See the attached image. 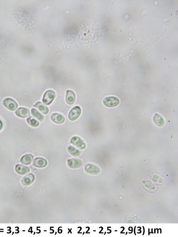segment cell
<instances>
[{
	"mask_svg": "<svg viewBox=\"0 0 178 237\" xmlns=\"http://www.w3.org/2000/svg\"><path fill=\"white\" fill-rule=\"evenodd\" d=\"M56 97V93L54 91L49 90L46 92L43 98V102L46 105H50Z\"/></svg>",
	"mask_w": 178,
	"mask_h": 237,
	"instance_id": "6da1fadb",
	"label": "cell"
},
{
	"mask_svg": "<svg viewBox=\"0 0 178 237\" xmlns=\"http://www.w3.org/2000/svg\"><path fill=\"white\" fill-rule=\"evenodd\" d=\"M120 101L117 97H108L104 98L103 103L105 106L108 107H114L119 104Z\"/></svg>",
	"mask_w": 178,
	"mask_h": 237,
	"instance_id": "7a4b0ae2",
	"label": "cell"
},
{
	"mask_svg": "<svg viewBox=\"0 0 178 237\" xmlns=\"http://www.w3.org/2000/svg\"><path fill=\"white\" fill-rule=\"evenodd\" d=\"M71 143L72 145L77 147L80 149L83 150L86 148V145L84 141L80 137L74 136L71 139Z\"/></svg>",
	"mask_w": 178,
	"mask_h": 237,
	"instance_id": "3957f363",
	"label": "cell"
},
{
	"mask_svg": "<svg viewBox=\"0 0 178 237\" xmlns=\"http://www.w3.org/2000/svg\"><path fill=\"white\" fill-rule=\"evenodd\" d=\"M3 104L6 108L11 111H14L18 107V104L13 99L5 98L3 101Z\"/></svg>",
	"mask_w": 178,
	"mask_h": 237,
	"instance_id": "277c9868",
	"label": "cell"
},
{
	"mask_svg": "<svg viewBox=\"0 0 178 237\" xmlns=\"http://www.w3.org/2000/svg\"><path fill=\"white\" fill-rule=\"evenodd\" d=\"M81 113V110L80 107L75 106L72 108L68 114V117L71 121H74L79 117Z\"/></svg>",
	"mask_w": 178,
	"mask_h": 237,
	"instance_id": "5b68a950",
	"label": "cell"
},
{
	"mask_svg": "<svg viewBox=\"0 0 178 237\" xmlns=\"http://www.w3.org/2000/svg\"><path fill=\"white\" fill-rule=\"evenodd\" d=\"M85 171L91 175H96L100 173V169L98 166L91 164H88L85 166Z\"/></svg>",
	"mask_w": 178,
	"mask_h": 237,
	"instance_id": "8992f818",
	"label": "cell"
},
{
	"mask_svg": "<svg viewBox=\"0 0 178 237\" xmlns=\"http://www.w3.org/2000/svg\"><path fill=\"white\" fill-rule=\"evenodd\" d=\"M83 165L82 160L78 158H71L68 161V167L71 169H77L81 167Z\"/></svg>",
	"mask_w": 178,
	"mask_h": 237,
	"instance_id": "52a82bcc",
	"label": "cell"
},
{
	"mask_svg": "<svg viewBox=\"0 0 178 237\" xmlns=\"http://www.w3.org/2000/svg\"><path fill=\"white\" fill-rule=\"evenodd\" d=\"M35 176L32 173L25 176L22 180V183L24 186H28L32 184L35 180Z\"/></svg>",
	"mask_w": 178,
	"mask_h": 237,
	"instance_id": "ba28073f",
	"label": "cell"
},
{
	"mask_svg": "<svg viewBox=\"0 0 178 237\" xmlns=\"http://www.w3.org/2000/svg\"><path fill=\"white\" fill-rule=\"evenodd\" d=\"M47 162L45 158H36L34 160L32 165L37 168H44L47 166Z\"/></svg>",
	"mask_w": 178,
	"mask_h": 237,
	"instance_id": "9c48e42d",
	"label": "cell"
},
{
	"mask_svg": "<svg viewBox=\"0 0 178 237\" xmlns=\"http://www.w3.org/2000/svg\"><path fill=\"white\" fill-rule=\"evenodd\" d=\"M17 116L20 118H26L30 116V110L29 109L24 107H20L15 112Z\"/></svg>",
	"mask_w": 178,
	"mask_h": 237,
	"instance_id": "30bf717a",
	"label": "cell"
},
{
	"mask_svg": "<svg viewBox=\"0 0 178 237\" xmlns=\"http://www.w3.org/2000/svg\"><path fill=\"white\" fill-rule=\"evenodd\" d=\"M51 118L54 123L58 124H61L65 121L64 116L62 114L57 113H53L51 116Z\"/></svg>",
	"mask_w": 178,
	"mask_h": 237,
	"instance_id": "8fae6325",
	"label": "cell"
},
{
	"mask_svg": "<svg viewBox=\"0 0 178 237\" xmlns=\"http://www.w3.org/2000/svg\"><path fill=\"white\" fill-rule=\"evenodd\" d=\"M15 170L17 173L21 175H26L30 171V169L28 166L20 164H18L15 166Z\"/></svg>",
	"mask_w": 178,
	"mask_h": 237,
	"instance_id": "7c38bea8",
	"label": "cell"
},
{
	"mask_svg": "<svg viewBox=\"0 0 178 237\" xmlns=\"http://www.w3.org/2000/svg\"><path fill=\"white\" fill-rule=\"evenodd\" d=\"M76 100V95L73 91L71 90L67 91L66 100L68 104L72 105L74 104Z\"/></svg>",
	"mask_w": 178,
	"mask_h": 237,
	"instance_id": "4fadbf2b",
	"label": "cell"
},
{
	"mask_svg": "<svg viewBox=\"0 0 178 237\" xmlns=\"http://www.w3.org/2000/svg\"><path fill=\"white\" fill-rule=\"evenodd\" d=\"M34 157L32 154H28L24 155L21 158L20 163L25 165H29L33 161Z\"/></svg>",
	"mask_w": 178,
	"mask_h": 237,
	"instance_id": "5bb4252c",
	"label": "cell"
},
{
	"mask_svg": "<svg viewBox=\"0 0 178 237\" xmlns=\"http://www.w3.org/2000/svg\"><path fill=\"white\" fill-rule=\"evenodd\" d=\"M34 106L37 108L44 114H47L49 112V108L41 102H38L36 103V104L34 105Z\"/></svg>",
	"mask_w": 178,
	"mask_h": 237,
	"instance_id": "9a60e30c",
	"label": "cell"
},
{
	"mask_svg": "<svg viewBox=\"0 0 178 237\" xmlns=\"http://www.w3.org/2000/svg\"><path fill=\"white\" fill-rule=\"evenodd\" d=\"M153 121L155 124L158 126H163L164 123L163 118L158 114H155L153 117Z\"/></svg>",
	"mask_w": 178,
	"mask_h": 237,
	"instance_id": "2e32d148",
	"label": "cell"
},
{
	"mask_svg": "<svg viewBox=\"0 0 178 237\" xmlns=\"http://www.w3.org/2000/svg\"><path fill=\"white\" fill-rule=\"evenodd\" d=\"M68 151L69 153L72 156L77 157L81 154V152L74 146H69L68 147Z\"/></svg>",
	"mask_w": 178,
	"mask_h": 237,
	"instance_id": "e0dca14e",
	"label": "cell"
},
{
	"mask_svg": "<svg viewBox=\"0 0 178 237\" xmlns=\"http://www.w3.org/2000/svg\"><path fill=\"white\" fill-rule=\"evenodd\" d=\"M31 113L32 116H35L36 118H38L39 121H43L44 119V116L38 111L35 108H32L31 110Z\"/></svg>",
	"mask_w": 178,
	"mask_h": 237,
	"instance_id": "ac0fdd59",
	"label": "cell"
},
{
	"mask_svg": "<svg viewBox=\"0 0 178 237\" xmlns=\"http://www.w3.org/2000/svg\"><path fill=\"white\" fill-rule=\"evenodd\" d=\"M27 122L30 126L34 127H38L39 125V123L32 116L27 118Z\"/></svg>",
	"mask_w": 178,
	"mask_h": 237,
	"instance_id": "d6986e66",
	"label": "cell"
},
{
	"mask_svg": "<svg viewBox=\"0 0 178 237\" xmlns=\"http://www.w3.org/2000/svg\"><path fill=\"white\" fill-rule=\"evenodd\" d=\"M3 128V124L1 120H0V131L2 130Z\"/></svg>",
	"mask_w": 178,
	"mask_h": 237,
	"instance_id": "ffe728a7",
	"label": "cell"
},
{
	"mask_svg": "<svg viewBox=\"0 0 178 237\" xmlns=\"http://www.w3.org/2000/svg\"><path fill=\"white\" fill-rule=\"evenodd\" d=\"M112 4H114V3H112Z\"/></svg>",
	"mask_w": 178,
	"mask_h": 237,
	"instance_id": "44dd1931",
	"label": "cell"
},
{
	"mask_svg": "<svg viewBox=\"0 0 178 237\" xmlns=\"http://www.w3.org/2000/svg\"><path fill=\"white\" fill-rule=\"evenodd\" d=\"M113 18H114V16H113Z\"/></svg>",
	"mask_w": 178,
	"mask_h": 237,
	"instance_id": "7402d4cb",
	"label": "cell"
},
{
	"mask_svg": "<svg viewBox=\"0 0 178 237\" xmlns=\"http://www.w3.org/2000/svg\"><path fill=\"white\" fill-rule=\"evenodd\" d=\"M168 22H170V21L169 20L168 21Z\"/></svg>",
	"mask_w": 178,
	"mask_h": 237,
	"instance_id": "603a6c76",
	"label": "cell"
},
{
	"mask_svg": "<svg viewBox=\"0 0 178 237\" xmlns=\"http://www.w3.org/2000/svg\"><path fill=\"white\" fill-rule=\"evenodd\" d=\"M114 32H116V31H115V30H114Z\"/></svg>",
	"mask_w": 178,
	"mask_h": 237,
	"instance_id": "cb8c5ba5",
	"label": "cell"
},
{
	"mask_svg": "<svg viewBox=\"0 0 178 237\" xmlns=\"http://www.w3.org/2000/svg\"><path fill=\"white\" fill-rule=\"evenodd\" d=\"M158 33V32H156V33Z\"/></svg>",
	"mask_w": 178,
	"mask_h": 237,
	"instance_id": "d4e9b609",
	"label": "cell"
},
{
	"mask_svg": "<svg viewBox=\"0 0 178 237\" xmlns=\"http://www.w3.org/2000/svg\"><path fill=\"white\" fill-rule=\"evenodd\" d=\"M136 38H137V36H136Z\"/></svg>",
	"mask_w": 178,
	"mask_h": 237,
	"instance_id": "484cf974",
	"label": "cell"
},
{
	"mask_svg": "<svg viewBox=\"0 0 178 237\" xmlns=\"http://www.w3.org/2000/svg\"><path fill=\"white\" fill-rule=\"evenodd\" d=\"M106 47V48H107V46H106V47Z\"/></svg>",
	"mask_w": 178,
	"mask_h": 237,
	"instance_id": "4316f807",
	"label": "cell"
},
{
	"mask_svg": "<svg viewBox=\"0 0 178 237\" xmlns=\"http://www.w3.org/2000/svg\"><path fill=\"white\" fill-rule=\"evenodd\" d=\"M62 40H64V38H62Z\"/></svg>",
	"mask_w": 178,
	"mask_h": 237,
	"instance_id": "83f0119b",
	"label": "cell"
}]
</instances>
